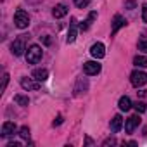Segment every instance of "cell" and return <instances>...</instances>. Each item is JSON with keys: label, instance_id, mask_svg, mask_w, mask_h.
<instances>
[{"label": "cell", "instance_id": "obj_1", "mask_svg": "<svg viewBox=\"0 0 147 147\" xmlns=\"http://www.w3.org/2000/svg\"><path fill=\"white\" fill-rule=\"evenodd\" d=\"M14 24L19 28V30H24V28H28L30 26V16H28V12H24V11H16V14H14Z\"/></svg>", "mask_w": 147, "mask_h": 147}, {"label": "cell", "instance_id": "obj_2", "mask_svg": "<svg viewBox=\"0 0 147 147\" xmlns=\"http://www.w3.org/2000/svg\"><path fill=\"white\" fill-rule=\"evenodd\" d=\"M24 50H26V36L24 35H21L19 38H16L14 42H12V45H11V52L14 54V55H23L24 54Z\"/></svg>", "mask_w": 147, "mask_h": 147}, {"label": "cell", "instance_id": "obj_3", "mask_svg": "<svg viewBox=\"0 0 147 147\" xmlns=\"http://www.w3.org/2000/svg\"><path fill=\"white\" fill-rule=\"evenodd\" d=\"M42 55H43L42 49H40L38 45H31V47L28 49V52H26V61H28L30 64H36V62L42 59Z\"/></svg>", "mask_w": 147, "mask_h": 147}, {"label": "cell", "instance_id": "obj_4", "mask_svg": "<svg viewBox=\"0 0 147 147\" xmlns=\"http://www.w3.org/2000/svg\"><path fill=\"white\" fill-rule=\"evenodd\" d=\"M130 82H131V85L133 87H144L145 83H147V73H144V71H133L131 75H130Z\"/></svg>", "mask_w": 147, "mask_h": 147}, {"label": "cell", "instance_id": "obj_5", "mask_svg": "<svg viewBox=\"0 0 147 147\" xmlns=\"http://www.w3.org/2000/svg\"><path fill=\"white\" fill-rule=\"evenodd\" d=\"M83 71H85V75H88V76L99 75V73H100V64L97 61H88V62L83 64Z\"/></svg>", "mask_w": 147, "mask_h": 147}, {"label": "cell", "instance_id": "obj_6", "mask_svg": "<svg viewBox=\"0 0 147 147\" xmlns=\"http://www.w3.org/2000/svg\"><path fill=\"white\" fill-rule=\"evenodd\" d=\"M138 125H140V116H138V113H137V114H133V116H130V118L126 119V123H125L126 133H133V130H135Z\"/></svg>", "mask_w": 147, "mask_h": 147}, {"label": "cell", "instance_id": "obj_7", "mask_svg": "<svg viewBox=\"0 0 147 147\" xmlns=\"http://www.w3.org/2000/svg\"><path fill=\"white\" fill-rule=\"evenodd\" d=\"M16 131H18L16 123H14V121H5V123L2 125V131H0V135H2V137H11V135H14Z\"/></svg>", "mask_w": 147, "mask_h": 147}, {"label": "cell", "instance_id": "obj_8", "mask_svg": "<svg viewBox=\"0 0 147 147\" xmlns=\"http://www.w3.org/2000/svg\"><path fill=\"white\" fill-rule=\"evenodd\" d=\"M90 54H92L95 59H102V57L106 55V47H104V43H100V42L94 43V45L90 47Z\"/></svg>", "mask_w": 147, "mask_h": 147}, {"label": "cell", "instance_id": "obj_9", "mask_svg": "<svg viewBox=\"0 0 147 147\" xmlns=\"http://www.w3.org/2000/svg\"><path fill=\"white\" fill-rule=\"evenodd\" d=\"M125 24H126V19H125L123 16L116 14V16H114V19H113V30H111V35L114 36V35H116L123 26H125Z\"/></svg>", "mask_w": 147, "mask_h": 147}, {"label": "cell", "instance_id": "obj_10", "mask_svg": "<svg viewBox=\"0 0 147 147\" xmlns=\"http://www.w3.org/2000/svg\"><path fill=\"white\" fill-rule=\"evenodd\" d=\"M21 87L24 90H38L40 88V82H33L31 78H21Z\"/></svg>", "mask_w": 147, "mask_h": 147}, {"label": "cell", "instance_id": "obj_11", "mask_svg": "<svg viewBox=\"0 0 147 147\" xmlns=\"http://www.w3.org/2000/svg\"><path fill=\"white\" fill-rule=\"evenodd\" d=\"M31 76H33V80H36V82L42 83V82H45V80L49 78V71L43 69V67H38V69L33 71V75H31Z\"/></svg>", "mask_w": 147, "mask_h": 147}, {"label": "cell", "instance_id": "obj_12", "mask_svg": "<svg viewBox=\"0 0 147 147\" xmlns=\"http://www.w3.org/2000/svg\"><path fill=\"white\" fill-rule=\"evenodd\" d=\"M67 14V7L64 5V4H57L54 9H52V16L55 18V19H61V18H64Z\"/></svg>", "mask_w": 147, "mask_h": 147}, {"label": "cell", "instance_id": "obj_13", "mask_svg": "<svg viewBox=\"0 0 147 147\" xmlns=\"http://www.w3.org/2000/svg\"><path fill=\"white\" fill-rule=\"evenodd\" d=\"M76 36H78L76 19H73V23H71V28H69V31H67V43H73V42L76 40Z\"/></svg>", "mask_w": 147, "mask_h": 147}, {"label": "cell", "instance_id": "obj_14", "mask_svg": "<svg viewBox=\"0 0 147 147\" xmlns=\"http://www.w3.org/2000/svg\"><path fill=\"white\" fill-rule=\"evenodd\" d=\"M121 126H123V118H121V114H116V116L111 119V131L116 133V131L121 130Z\"/></svg>", "mask_w": 147, "mask_h": 147}, {"label": "cell", "instance_id": "obj_15", "mask_svg": "<svg viewBox=\"0 0 147 147\" xmlns=\"http://www.w3.org/2000/svg\"><path fill=\"white\" fill-rule=\"evenodd\" d=\"M118 106H119V109H121V111H130V109L133 107V104H131V100H130V97H126V95H123V97L119 99V102H118Z\"/></svg>", "mask_w": 147, "mask_h": 147}, {"label": "cell", "instance_id": "obj_16", "mask_svg": "<svg viewBox=\"0 0 147 147\" xmlns=\"http://www.w3.org/2000/svg\"><path fill=\"white\" fill-rule=\"evenodd\" d=\"M95 18H97V12H90V14H88V18L80 24V30H82V31H87V30L90 28V24L94 23V19H95Z\"/></svg>", "mask_w": 147, "mask_h": 147}, {"label": "cell", "instance_id": "obj_17", "mask_svg": "<svg viewBox=\"0 0 147 147\" xmlns=\"http://www.w3.org/2000/svg\"><path fill=\"white\" fill-rule=\"evenodd\" d=\"M133 64L137 67H147V57L145 55H135L133 57Z\"/></svg>", "mask_w": 147, "mask_h": 147}, {"label": "cell", "instance_id": "obj_18", "mask_svg": "<svg viewBox=\"0 0 147 147\" xmlns=\"http://www.w3.org/2000/svg\"><path fill=\"white\" fill-rule=\"evenodd\" d=\"M14 100H16V102H18V104H19V106H23V107H24V106H28V104H30V99H28V97H26V95H21V94H18V95H16V97H14Z\"/></svg>", "mask_w": 147, "mask_h": 147}, {"label": "cell", "instance_id": "obj_19", "mask_svg": "<svg viewBox=\"0 0 147 147\" xmlns=\"http://www.w3.org/2000/svg\"><path fill=\"white\" fill-rule=\"evenodd\" d=\"M133 107H135V111H137L138 114H142V113L147 111V106H145V102H142V100H137V102L133 104Z\"/></svg>", "mask_w": 147, "mask_h": 147}, {"label": "cell", "instance_id": "obj_20", "mask_svg": "<svg viewBox=\"0 0 147 147\" xmlns=\"http://www.w3.org/2000/svg\"><path fill=\"white\" fill-rule=\"evenodd\" d=\"M19 135H21L24 140H28V138H30V128H28V126H21V130H19Z\"/></svg>", "mask_w": 147, "mask_h": 147}, {"label": "cell", "instance_id": "obj_21", "mask_svg": "<svg viewBox=\"0 0 147 147\" xmlns=\"http://www.w3.org/2000/svg\"><path fill=\"white\" fill-rule=\"evenodd\" d=\"M88 4H90V0H75V5L80 7V9H85Z\"/></svg>", "mask_w": 147, "mask_h": 147}, {"label": "cell", "instance_id": "obj_22", "mask_svg": "<svg viewBox=\"0 0 147 147\" xmlns=\"http://www.w3.org/2000/svg\"><path fill=\"white\" fill-rule=\"evenodd\" d=\"M138 50H142V52L147 54V40H140L138 42Z\"/></svg>", "mask_w": 147, "mask_h": 147}, {"label": "cell", "instance_id": "obj_23", "mask_svg": "<svg viewBox=\"0 0 147 147\" xmlns=\"http://www.w3.org/2000/svg\"><path fill=\"white\" fill-rule=\"evenodd\" d=\"M62 121H64V118H62V114H57V118H55V119L52 121V125H54V126H59V125H61Z\"/></svg>", "mask_w": 147, "mask_h": 147}, {"label": "cell", "instance_id": "obj_24", "mask_svg": "<svg viewBox=\"0 0 147 147\" xmlns=\"http://www.w3.org/2000/svg\"><path fill=\"white\" fill-rule=\"evenodd\" d=\"M7 83H9V73H5V75H4V82H2V92L5 90Z\"/></svg>", "mask_w": 147, "mask_h": 147}, {"label": "cell", "instance_id": "obj_25", "mask_svg": "<svg viewBox=\"0 0 147 147\" xmlns=\"http://www.w3.org/2000/svg\"><path fill=\"white\" fill-rule=\"evenodd\" d=\"M125 7H126V9H135V0H126V2H125Z\"/></svg>", "mask_w": 147, "mask_h": 147}, {"label": "cell", "instance_id": "obj_26", "mask_svg": "<svg viewBox=\"0 0 147 147\" xmlns=\"http://www.w3.org/2000/svg\"><path fill=\"white\" fill-rule=\"evenodd\" d=\"M142 19H144V23H147V4L142 7Z\"/></svg>", "mask_w": 147, "mask_h": 147}, {"label": "cell", "instance_id": "obj_27", "mask_svg": "<svg viewBox=\"0 0 147 147\" xmlns=\"http://www.w3.org/2000/svg\"><path fill=\"white\" fill-rule=\"evenodd\" d=\"M109 144L113 145V144H116V140H114V138H107V140L104 142V145H109Z\"/></svg>", "mask_w": 147, "mask_h": 147}, {"label": "cell", "instance_id": "obj_28", "mask_svg": "<svg viewBox=\"0 0 147 147\" xmlns=\"http://www.w3.org/2000/svg\"><path fill=\"white\" fill-rule=\"evenodd\" d=\"M7 147H21V145H19L18 142H9V144H7Z\"/></svg>", "mask_w": 147, "mask_h": 147}, {"label": "cell", "instance_id": "obj_29", "mask_svg": "<svg viewBox=\"0 0 147 147\" xmlns=\"http://www.w3.org/2000/svg\"><path fill=\"white\" fill-rule=\"evenodd\" d=\"M85 144H87V145H92V144H94V140H92L90 137H87V138H85Z\"/></svg>", "mask_w": 147, "mask_h": 147}, {"label": "cell", "instance_id": "obj_30", "mask_svg": "<svg viewBox=\"0 0 147 147\" xmlns=\"http://www.w3.org/2000/svg\"><path fill=\"white\" fill-rule=\"evenodd\" d=\"M138 94H140V97H147V90H140Z\"/></svg>", "mask_w": 147, "mask_h": 147}]
</instances>
